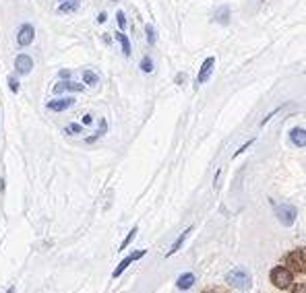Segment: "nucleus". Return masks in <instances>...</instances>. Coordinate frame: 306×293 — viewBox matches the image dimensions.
<instances>
[{
    "mask_svg": "<svg viewBox=\"0 0 306 293\" xmlns=\"http://www.w3.org/2000/svg\"><path fill=\"white\" fill-rule=\"evenodd\" d=\"M225 283H228L230 287L238 289V291H249L250 285H252V277H250V272L246 268L236 266V268H232L228 272V275H225Z\"/></svg>",
    "mask_w": 306,
    "mask_h": 293,
    "instance_id": "obj_1",
    "label": "nucleus"
},
{
    "mask_svg": "<svg viewBox=\"0 0 306 293\" xmlns=\"http://www.w3.org/2000/svg\"><path fill=\"white\" fill-rule=\"evenodd\" d=\"M271 283H273L275 287H279V289H288L292 283H294L292 270L285 268V266H275L271 270Z\"/></svg>",
    "mask_w": 306,
    "mask_h": 293,
    "instance_id": "obj_2",
    "label": "nucleus"
},
{
    "mask_svg": "<svg viewBox=\"0 0 306 293\" xmlns=\"http://www.w3.org/2000/svg\"><path fill=\"white\" fill-rule=\"evenodd\" d=\"M275 213H278V219H279L281 225L290 227V225H294L296 217H298V209H296L294 205L281 203V205H278V209H275Z\"/></svg>",
    "mask_w": 306,
    "mask_h": 293,
    "instance_id": "obj_3",
    "label": "nucleus"
},
{
    "mask_svg": "<svg viewBox=\"0 0 306 293\" xmlns=\"http://www.w3.org/2000/svg\"><path fill=\"white\" fill-rule=\"evenodd\" d=\"M213 66H215V58H207L205 62L201 64V70H199V75H196V80H195L196 87H201L203 83H207V79H209L211 73H213Z\"/></svg>",
    "mask_w": 306,
    "mask_h": 293,
    "instance_id": "obj_4",
    "label": "nucleus"
},
{
    "mask_svg": "<svg viewBox=\"0 0 306 293\" xmlns=\"http://www.w3.org/2000/svg\"><path fill=\"white\" fill-rule=\"evenodd\" d=\"M33 35H35L33 27L29 23H25V25H21V29H19V33H17V44L25 48V46H29L33 42Z\"/></svg>",
    "mask_w": 306,
    "mask_h": 293,
    "instance_id": "obj_5",
    "label": "nucleus"
},
{
    "mask_svg": "<svg viewBox=\"0 0 306 293\" xmlns=\"http://www.w3.org/2000/svg\"><path fill=\"white\" fill-rule=\"evenodd\" d=\"M15 66H17V70L21 75H29V73H31V68H33V60L29 58L27 54H19L15 58Z\"/></svg>",
    "mask_w": 306,
    "mask_h": 293,
    "instance_id": "obj_6",
    "label": "nucleus"
},
{
    "mask_svg": "<svg viewBox=\"0 0 306 293\" xmlns=\"http://www.w3.org/2000/svg\"><path fill=\"white\" fill-rule=\"evenodd\" d=\"M75 104L73 97H60V99H52V102H48V109H52V112H64Z\"/></svg>",
    "mask_w": 306,
    "mask_h": 293,
    "instance_id": "obj_7",
    "label": "nucleus"
},
{
    "mask_svg": "<svg viewBox=\"0 0 306 293\" xmlns=\"http://www.w3.org/2000/svg\"><path fill=\"white\" fill-rule=\"evenodd\" d=\"M143 254H145V250H139V252H137V254H133V256H126V258H124V260L120 262V265H118V268H116V270L112 272V277H114V279H116V277H120L122 272H124V270L128 268V266H131L135 260H139V258H141Z\"/></svg>",
    "mask_w": 306,
    "mask_h": 293,
    "instance_id": "obj_8",
    "label": "nucleus"
},
{
    "mask_svg": "<svg viewBox=\"0 0 306 293\" xmlns=\"http://www.w3.org/2000/svg\"><path fill=\"white\" fill-rule=\"evenodd\" d=\"M288 265H290L292 268H296V270L304 272V250H302V248L296 250V252H292V254L288 256Z\"/></svg>",
    "mask_w": 306,
    "mask_h": 293,
    "instance_id": "obj_9",
    "label": "nucleus"
},
{
    "mask_svg": "<svg viewBox=\"0 0 306 293\" xmlns=\"http://www.w3.org/2000/svg\"><path fill=\"white\" fill-rule=\"evenodd\" d=\"M290 140H292L296 147L304 149L306 147V133H304V128H294L292 133H290Z\"/></svg>",
    "mask_w": 306,
    "mask_h": 293,
    "instance_id": "obj_10",
    "label": "nucleus"
},
{
    "mask_svg": "<svg viewBox=\"0 0 306 293\" xmlns=\"http://www.w3.org/2000/svg\"><path fill=\"white\" fill-rule=\"evenodd\" d=\"M191 231H193V227H189V229H186V231H182V234L178 236V240H176V241H174V244H172L170 252H167V256H172V254H176V252H178V250H180V246L184 244V240H186V236H189V234H191Z\"/></svg>",
    "mask_w": 306,
    "mask_h": 293,
    "instance_id": "obj_11",
    "label": "nucleus"
},
{
    "mask_svg": "<svg viewBox=\"0 0 306 293\" xmlns=\"http://www.w3.org/2000/svg\"><path fill=\"white\" fill-rule=\"evenodd\" d=\"M195 275H193V272H184V275L178 279V287L180 289H191L193 285H195Z\"/></svg>",
    "mask_w": 306,
    "mask_h": 293,
    "instance_id": "obj_12",
    "label": "nucleus"
},
{
    "mask_svg": "<svg viewBox=\"0 0 306 293\" xmlns=\"http://www.w3.org/2000/svg\"><path fill=\"white\" fill-rule=\"evenodd\" d=\"M62 91H83V85H79V83H58L54 87V93H62Z\"/></svg>",
    "mask_w": 306,
    "mask_h": 293,
    "instance_id": "obj_13",
    "label": "nucleus"
},
{
    "mask_svg": "<svg viewBox=\"0 0 306 293\" xmlns=\"http://www.w3.org/2000/svg\"><path fill=\"white\" fill-rule=\"evenodd\" d=\"M116 39H118V42H120L124 56H131V44H128V37H126L124 33H116Z\"/></svg>",
    "mask_w": 306,
    "mask_h": 293,
    "instance_id": "obj_14",
    "label": "nucleus"
},
{
    "mask_svg": "<svg viewBox=\"0 0 306 293\" xmlns=\"http://www.w3.org/2000/svg\"><path fill=\"white\" fill-rule=\"evenodd\" d=\"M79 8V0H68V2L60 4V13H73Z\"/></svg>",
    "mask_w": 306,
    "mask_h": 293,
    "instance_id": "obj_15",
    "label": "nucleus"
},
{
    "mask_svg": "<svg viewBox=\"0 0 306 293\" xmlns=\"http://www.w3.org/2000/svg\"><path fill=\"white\" fill-rule=\"evenodd\" d=\"M228 15H230V8H228V6H222L220 11H217L215 19H217L220 23H228Z\"/></svg>",
    "mask_w": 306,
    "mask_h": 293,
    "instance_id": "obj_16",
    "label": "nucleus"
},
{
    "mask_svg": "<svg viewBox=\"0 0 306 293\" xmlns=\"http://www.w3.org/2000/svg\"><path fill=\"white\" fill-rule=\"evenodd\" d=\"M83 80H85V85H95L97 83V75L91 73V70H83Z\"/></svg>",
    "mask_w": 306,
    "mask_h": 293,
    "instance_id": "obj_17",
    "label": "nucleus"
},
{
    "mask_svg": "<svg viewBox=\"0 0 306 293\" xmlns=\"http://www.w3.org/2000/svg\"><path fill=\"white\" fill-rule=\"evenodd\" d=\"M141 70H143V73H153V60L149 56H145L141 60Z\"/></svg>",
    "mask_w": 306,
    "mask_h": 293,
    "instance_id": "obj_18",
    "label": "nucleus"
},
{
    "mask_svg": "<svg viewBox=\"0 0 306 293\" xmlns=\"http://www.w3.org/2000/svg\"><path fill=\"white\" fill-rule=\"evenodd\" d=\"M137 231H139V229H137V227H133V231H128V236H126V240L122 241V244H120V250H124L128 244H131V241L135 240V236H137Z\"/></svg>",
    "mask_w": 306,
    "mask_h": 293,
    "instance_id": "obj_19",
    "label": "nucleus"
},
{
    "mask_svg": "<svg viewBox=\"0 0 306 293\" xmlns=\"http://www.w3.org/2000/svg\"><path fill=\"white\" fill-rule=\"evenodd\" d=\"M145 33H147V42H149V46H153L155 44V29L151 25H147L145 27Z\"/></svg>",
    "mask_w": 306,
    "mask_h": 293,
    "instance_id": "obj_20",
    "label": "nucleus"
},
{
    "mask_svg": "<svg viewBox=\"0 0 306 293\" xmlns=\"http://www.w3.org/2000/svg\"><path fill=\"white\" fill-rule=\"evenodd\" d=\"M8 87H11L13 93H17V91H19V83L15 80V77H8Z\"/></svg>",
    "mask_w": 306,
    "mask_h": 293,
    "instance_id": "obj_21",
    "label": "nucleus"
},
{
    "mask_svg": "<svg viewBox=\"0 0 306 293\" xmlns=\"http://www.w3.org/2000/svg\"><path fill=\"white\" fill-rule=\"evenodd\" d=\"M116 17H118V25H120V27H124V25H126V19H124V13H122V11H118V13H116Z\"/></svg>",
    "mask_w": 306,
    "mask_h": 293,
    "instance_id": "obj_22",
    "label": "nucleus"
},
{
    "mask_svg": "<svg viewBox=\"0 0 306 293\" xmlns=\"http://www.w3.org/2000/svg\"><path fill=\"white\" fill-rule=\"evenodd\" d=\"M66 133H81V126H79V124H68Z\"/></svg>",
    "mask_w": 306,
    "mask_h": 293,
    "instance_id": "obj_23",
    "label": "nucleus"
},
{
    "mask_svg": "<svg viewBox=\"0 0 306 293\" xmlns=\"http://www.w3.org/2000/svg\"><path fill=\"white\" fill-rule=\"evenodd\" d=\"M250 145H252V140H249V143H244V145H242V147H240L238 151H236V155H240V153H244V151H246V149H249Z\"/></svg>",
    "mask_w": 306,
    "mask_h": 293,
    "instance_id": "obj_24",
    "label": "nucleus"
},
{
    "mask_svg": "<svg viewBox=\"0 0 306 293\" xmlns=\"http://www.w3.org/2000/svg\"><path fill=\"white\" fill-rule=\"evenodd\" d=\"M294 293H306V285H304V283H298V287L294 289Z\"/></svg>",
    "mask_w": 306,
    "mask_h": 293,
    "instance_id": "obj_25",
    "label": "nucleus"
},
{
    "mask_svg": "<svg viewBox=\"0 0 306 293\" xmlns=\"http://www.w3.org/2000/svg\"><path fill=\"white\" fill-rule=\"evenodd\" d=\"M91 122H93V118H91L89 114H85V116H83V124H85V126H89Z\"/></svg>",
    "mask_w": 306,
    "mask_h": 293,
    "instance_id": "obj_26",
    "label": "nucleus"
},
{
    "mask_svg": "<svg viewBox=\"0 0 306 293\" xmlns=\"http://www.w3.org/2000/svg\"><path fill=\"white\" fill-rule=\"evenodd\" d=\"M184 79H186V75H178L176 77V83H184Z\"/></svg>",
    "mask_w": 306,
    "mask_h": 293,
    "instance_id": "obj_27",
    "label": "nucleus"
},
{
    "mask_svg": "<svg viewBox=\"0 0 306 293\" xmlns=\"http://www.w3.org/2000/svg\"><path fill=\"white\" fill-rule=\"evenodd\" d=\"M6 293H15V287H11V289H8V291H6Z\"/></svg>",
    "mask_w": 306,
    "mask_h": 293,
    "instance_id": "obj_28",
    "label": "nucleus"
},
{
    "mask_svg": "<svg viewBox=\"0 0 306 293\" xmlns=\"http://www.w3.org/2000/svg\"><path fill=\"white\" fill-rule=\"evenodd\" d=\"M207 293H215V291H207Z\"/></svg>",
    "mask_w": 306,
    "mask_h": 293,
    "instance_id": "obj_29",
    "label": "nucleus"
}]
</instances>
